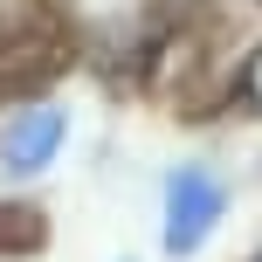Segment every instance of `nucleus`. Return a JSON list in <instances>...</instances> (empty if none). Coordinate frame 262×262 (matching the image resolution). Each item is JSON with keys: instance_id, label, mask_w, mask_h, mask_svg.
<instances>
[{"instance_id": "f257e3e1", "label": "nucleus", "mask_w": 262, "mask_h": 262, "mask_svg": "<svg viewBox=\"0 0 262 262\" xmlns=\"http://www.w3.org/2000/svg\"><path fill=\"white\" fill-rule=\"evenodd\" d=\"M228 207H235V193H228V172L214 159H172L159 172V255L193 262L221 235Z\"/></svg>"}, {"instance_id": "f03ea898", "label": "nucleus", "mask_w": 262, "mask_h": 262, "mask_svg": "<svg viewBox=\"0 0 262 262\" xmlns=\"http://www.w3.org/2000/svg\"><path fill=\"white\" fill-rule=\"evenodd\" d=\"M69 104L55 90H21L0 104V186H41L69 152Z\"/></svg>"}, {"instance_id": "7ed1b4c3", "label": "nucleus", "mask_w": 262, "mask_h": 262, "mask_svg": "<svg viewBox=\"0 0 262 262\" xmlns=\"http://www.w3.org/2000/svg\"><path fill=\"white\" fill-rule=\"evenodd\" d=\"M49 21H55V0H0V69L35 62L49 49Z\"/></svg>"}, {"instance_id": "20e7f679", "label": "nucleus", "mask_w": 262, "mask_h": 262, "mask_svg": "<svg viewBox=\"0 0 262 262\" xmlns=\"http://www.w3.org/2000/svg\"><path fill=\"white\" fill-rule=\"evenodd\" d=\"M249 97L262 104V49H255V62H249Z\"/></svg>"}, {"instance_id": "39448f33", "label": "nucleus", "mask_w": 262, "mask_h": 262, "mask_svg": "<svg viewBox=\"0 0 262 262\" xmlns=\"http://www.w3.org/2000/svg\"><path fill=\"white\" fill-rule=\"evenodd\" d=\"M118 262H138V255H118Z\"/></svg>"}, {"instance_id": "423d86ee", "label": "nucleus", "mask_w": 262, "mask_h": 262, "mask_svg": "<svg viewBox=\"0 0 262 262\" xmlns=\"http://www.w3.org/2000/svg\"><path fill=\"white\" fill-rule=\"evenodd\" d=\"M249 262H262V249H255V255H249Z\"/></svg>"}]
</instances>
